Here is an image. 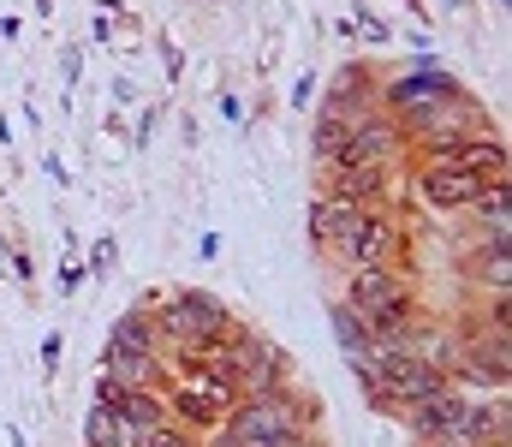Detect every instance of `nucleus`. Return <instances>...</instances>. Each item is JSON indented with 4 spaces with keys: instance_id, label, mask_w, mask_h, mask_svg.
I'll use <instances>...</instances> for the list:
<instances>
[{
    "instance_id": "nucleus-14",
    "label": "nucleus",
    "mask_w": 512,
    "mask_h": 447,
    "mask_svg": "<svg viewBox=\"0 0 512 447\" xmlns=\"http://www.w3.org/2000/svg\"><path fill=\"white\" fill-rule=\"evenodd\" d=\"M114 263H120V239H114V233H102V239L90 245V257H84V275H90V281H108V275H114Z\"/></svg>"
},
{
    "instance_id": "nucleus-17",
    "label": "nucleus",
    "mask_w": 512,
    "mask_h": 447,
    "mask_svg": "<svg viewBox=\"0 0 512 447\" xmlns=\"http://www.w3.org/2000/svg\"><path fill=\"white\" fill-rule=\"evenodd\" d=\"M155 54H161V72H167V84H179V78H185V48H179L173 36H155Z\"/></svg>"
},
{
    "instance_id": "nucleus-11",
    "label": "nucleus",
    "mask_w": 512,
    "mask_h": 447,
    "mask_svg": "<svg viewBox=\"0 0 512 447\" xmlns=\"http://www.w3.org/2000/svg\"><path fill=\"white\" fill-rule=\"evenodd\" d=\"M102 346H120V352H143V358H161V334H155V316L126 304L114 322H108V340Z\"/></svg>"
},
{
    "instance_id": "nucleus-26",
    "label": "nucleus",
    "mask_w": 512,
    "mask_h": 447,
    "mask_svg": "<svg viewBox=\"0 0 512 447\" xmlns=\"http://www.w3.org/2000/svg\"><path fill=\"white\" fill-rule=\"evenodd\" d=\"M18 36H24V18H18V12H6V18H0V42H18Z\"/></svg>"
},
{
    "instance_id": "nucleus-23",
    "label": "nucleus",
    "mask_w": 512,
    "mask_h": 447,
    "mask_svg": "<svg viewBox=\"0 0 512 447\" xmlns=\"http://www.w3.org/2000/svg\"><path fill=\"white\" fill-rule=\"evenodd\" d=\"M84 281H90V275H84V263H66V269H60V298H72Z\"/></svg>"
},
{
    "instance_id": "nucleus-28",
    "label": "nucleus",
    "mask_w": 512,
    "mask_h": 447,
    "mask_svg": "<svg viewBox=\"0 0 512 447\" xmlns=\"http://www.w3.org/2000/svg\"><path fill=\"white\" fill-rule=\"evenodd\" d=\"M0 144H12V120L6 114H0Z\"/></svg>"
},
{
    "instance_id": "nucleus-30",
    "label": "nucleus",
    "mask_w": 512,
    "mask_h": 447,
    "mask_svg": "<svg viewBox=\"0 0 512 447\" xmlns=\"http://www.w3.org/2000/svg\"><path fill=\"white\" fill-rule=\"evenodd\" d=\"M0 251H12V233H6V227H0Z\"/></svg>"
},
{
    "instance_id": "nucleus-2",
    "label": "nucleus",
    "mask_w": 512,
    "mask_h": 447,
    "mask_svg": "<svg viewBox=\"0 0 512 447\" xmlns=\"http://www.w3.org/2000/svg\"><path fill=\"white\" fill-rule=\"evenodd\" d=\"M233 322H239V316H233L215 293H203V287H173V293H161V304H155L161 352H167V346H203V340H221V334H233Z\"/></svg>"
},
{
    "instance_id": "nucleus-7",
    "label": "nucleus",
    "mask_w": 512,
    "mask_h": 447,
    "mask_svg": "<svg viewBox=\"0 0 512 447\" xmlns=\"http://www.w3.org/2000/svg\"><path fill=\"white\" fill-rule=\"evenodd\" d=\"M310 197H346V203H364V209H382L393 203V167H316V191Z\"/></svg>"
},
{
    "instance_id": "nucleus-18",
    "label": "nucleus",
    "mask_w": 512,
    "mask_h": 447,
    "mask_svg": "<svg viewBox=\"0 0 512 447\" xmlns=\"http://www.w3.org/2000/svg\"><path fill=\"white\" fill-rule=\"evenodd\" d=\"M161 120H167V108H161V102H149V108L137 114V132H131V144L149 149V144H155V132H161Z\"/></svg>"
},
{
    "instance_id": "nucleus-22",
    "label": "nucleus",
    "mask_w": 512,
    "mask_h": 447,
    "mask_svg": "<svg viewBox=\"0 0 512 447\" xmlns=\"http://www.w3.org/2000/svg\"><path fill=\"white\" fill-rule=\"evenodd\" d=\"M60 78H66V84H78V78H84V48H78V42H66V48H60Z\"/></svg>"
},
{
    "instance_id": "nucleus-9",
    "label": "nucleus",
    "mask_w": 512,
    "mask_h": 447,
    "mask_svg": "<svg viewBox=\"0 0 512 447\" xmlns=\"http://www.w3.org/2000/svg\"><path fill=\"white\" fill-rule=\"evenodd\" d=\"M96 376H108V382H120V388H167V364L161 358H143V352H120V346H102V358H96Z\"/></svg>"
},
{
    "instance_id": "nucleus-27",
    "label": "nucleus",
    "mask_w": 512,
    "mask_h": 447,
    "mask_svg": "<svg viewBox=\"0 0 512 447\" xmlns=\"http://www.w3.org/2000/svg\"><path fill=\"white\" fill-rule=\"evenodd\" d=\"M42 173H48V179H60V185H72V173H66V161H60V155H42Z\"/></svg>"
},
{
    "instance_id": "nucleus-16",
    "label": "nucleus",
    "mask_w": 512,
    "mask_h": 447,
    "mask_svg": "<svg viewBox=\"0 0 512 447\" xmlns=\"http://www.w3.org/2000/svg\"><path fill=\"white\" fill-rule=\"evenodd\" d=\"M346 18H352V24H358L370 42H393V24H387V18L376 12V6H370V0H352V12H346Z\"/></svg>"
},
{
    "instance_id": "nucleus-6",
    "label": "nucleus",
    "mask_w": 512,
    "mask_h": 447,
    "mask_svg": "<svg viewBox=\"0 0 512 447\" xmlns=\"http://www.w3.org/2000/svg\"><path fill=\"white\" fill-rule=\"evenodd\" d=\"M399 239H405V227H399V209H393V203L370 209V215H364V227H358V239H352V245H346V257H340V275H358V269L399 263Z\"/></svg>"
},
{
    "instance_id": "nucleus-31",
    "label": "nucleus",
    "mask_w": 512,
    "mask_h": 447,
    "mask_svg": "<svg viewBox=\"0 0 512 447\" xmlns=\"http://www.w3.org/2000/svg\"><path fill=\"white\" fill-rule=\"evenodd\" d=\"M495 12H507V0H495Z\"/></svg>"
},
{
    "instance_id": "nucleus-1",
    "label": "nucleus",
    "mask_w": 512,
    "mask_h": 447,
    "mask_svg": "<svg viewBox=\"0 0 512 447\" xmlns=\"http://www.w3.org/2000/svg\"><path fill=\"white\" fill-rule=\"evenodd\" d=\"M316 430H322L316 400L298 394V382H292V388H280V394H251V400H239L203 447H322Z\"/></svg>"
},
{
    "instance_id": "nucleus-20",
    "label": "nucleus",
    "mask_w": 512,
    "mask_h": 447,
    "mask_svg": "<svg viewBox=\"0 0 512 447\" xmlns=\"http://www.w3.org/2000/svg\"><path fill=\"white\" fill-rule=\"evenodd\" d=\"M6 269H12V281H18V287H36V263H30V251H24V245H12V251H6Z\"/></svg>"
},
{
    "instance_id": "nucleus-8",
    "label": "nucleus",
    "mask_w": 512,
    "mask_h": 447,
    "mask_svg": "<svg viewBox=\"0 0 512 447\" xmlns=\"http://www.w3.org/2000/svg\"><path fill=\"white\" fill-rule=\"evenodd\" d=\"M405 173H411L423 209H435V215H465V209L489 191L483 179H471V173H447V167H405Z\"/></svg>"
},
{
    "instance_id": "nucleus-21",
    "label": "nucleus",
    "mask_w": 512,
    "mask_h": 447,
    "mask_svg": "<svg viewBox=\"0 0 512 447\" xmlns=\"http://www.w3.org/2000/svg\"><path fill=\"white\" fill-rule=\"evenodd\" d=\"M316 84H322L316 72H298V78H292V90H286V102H292V108H310V102H316Z\"/></svg>"
},
{
    "instance_id": "nucleus-29",
    "label": "nucleus",
    "mask_w": 512,
    "mask_h": 447,
    "mask_svg": "<svg viewBox=\"0 0 512 447\" xmlns=\"http://www.w3.org/2000/svg\"><path fill=\"white\" fill-rule=\"evenodd\" d=\"M417 447H471V442H417Z\"/></svg>"
},
{
    "instance_id": "nucleus-10",
    "label": "nucleus",
    "mask_w": 512,
    "mask_h": 447,
    "mask_svg": "<svg viewBox=\"0 0 512 447\" xmlns=\"http://www.w3.org/2000/svg\"><path fill=\"white\" fill-rule=\"evenodd\" d=\"M459 275L471 281V293H507V281H512L507 239H483V233H477V251L459 263Z\"/></svg>"
},
{
    "instance_id": "nucleus-3",
    "label": "nucleus",
    "mask_w": 512,
    "mask_h": 447,
    "mask_svg": "<svg viewBox=\"0 0 512 447\" xmlns=\"http://www.w3.org/2000/svg\"><path fill=\"white\" fill-rule=\"evenodd\" d=\"M364 215H370L364 203H346V197H310V209H304V239H310V251H316L322 269H340V257H346V245L358 239Z\"/></svg>"
},
{
    "instance_id": "nucleus-15",
    "label": "nucleus",
    "mask_w": 512,
    "mask_h": 447,
    "mask_svg": "<svg viewBox=\"0 0 512 447\" xmlns=\"http://www.w3.org/2000/svg\"><path fill=\"white\" fill-rule=\"evenodd\" d=\"M84 447H120V424H114V412L90 406V418H84Z\"/></svg>"
},
{
    "instance_id": "nucleus-25",
    "label": "nucleus",
    "mask_w": 512,
    "mask_h": 447,
    "mask_svg": "<svg viewBox=\"0 0 512 447\" xmlns=\"http://www.w3.org/2000/svg\"><path fill=\"white\" fill-rule=\"evenodd\" d=\"M215 108H221V120H233V126L245 120V108H239V96H233V90H221V102H215Z\"/></svg>"
},
{
    "instance_id": "nucleus-19",
    "label": "nucleus",
    "mask_w": 512,
    "mask_h": 447,
    "mask_svg": "<svg viewBox=\"0 0 512 447\" xmlns=\"http://www.w3.org/2000/svg\"><path fill=\"white\" fill-rule=\"evenodd\" d=\"M137 447H203L197 436H185L179 424H161V430H149V436H137Z\"/></svg>"
},
{
    "instance_id": "nucleus-12",
    "label": "nucleus",
    "mask_w": 512,
    "mask_h": 447,
    "mask_svg": "<svg viewBox=\"0 0 512 447\" xmlns=\"http://www.w3.org/2000/svg\"><path fill=\"white\" fill-rule=\"evenodd\" d=\"M507 191H512V185H489V191L471 203V215H477V233H483V239H507V227H512Z\"/></svg>"
},
{
    "instance_id": "nucleus-24",
    "label": "nucleus",
    "mask_w": 512,
    "mask_h": 447,
    "mask_svg": "<svg viewBox=\"0 0 512 447\" xmlns=\"http://www.w3.org/2000/svg\"><path fill=\"white\" fill-rule=\"evenodd\" d=\"M60 358H66V340H60V334H42V364L60 370Z\"/></svg>"
},
{
    "instance_id": "nucleus-13",
    "label": "nucleus",
    "mask_w": 512,
    "mask_h": 447,
    "mask_svg": "<svg viewBox=\"0 0 512 447\" xmlns=\"http://www.w3.org/2000/svg\"><path fill=\"white\" fill-rule=\"evenodd\" d=\"M334 340H340L346 364H352V358H364V322H358L346 304H334Z\"/></svg>"
},
{
    "instance_id": "nucleus-32",
    "label": "nucleus",
    "mask_w": 512,
    "mask_h": 447,
    "mask_svg": "<svg viewBox=\"0 0 512 447\" xmlns=\"http://www.w3.org/2000/svg\"><path fill=\"white\" fill-rule=\"evenodd\" d=\"M447 6H465V0H447Z\"/></svg>"
},
{
    "instance_id": "nucleus-5",
    "label": "nucleus",
    "mask_w": 512,
    "mask_h": 447,
    "mask_svg": "<svg viewBox=\"0 0 512 447\" xmlns=\"http://www.w3.org/2000/svg\"><path fill=\"white\" fill-rule=\"evenodd\" d=\"M387 66L376 60H340V72L328 78V90H322V114H340V120H358V114H370L376 108V90H382Z\"/></svg>"
},
{
    "instance_id": "nucleus-4",
    "label": "nucleus",
    "mask_w": 512,
    "mask_h": 447,
    "mask_svg": "<svg viewBox=\"0 0 512 447\" xmlns=\"http://www.w3.org/2000/svg\"><path fill=\"white\" fill-rule=\"evenodd\" d=\"M417 298V275L405 269V263H382V269H358V275H346V310L358 316V322H370V316H382V310H399V304H411Z\"/></svg>"
}]
</instances>
